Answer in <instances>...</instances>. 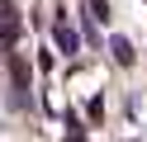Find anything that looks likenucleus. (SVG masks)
Listing matches in <instances>:
<instances>
[{
    "mask_svg": "<svg viewBox=\"0 0 147 142\" xmlns=\"http://www.w3.org/2000/svg\"><path fill=\"white\" fill-rule=\"evenodd\" d=\"M52 43H57V52H67V57L81 52V33H76L71 24H57V28H52Z\"/></svg>",
    "mask_w": 147,
    "mask_h": 142,
    "instance_id": "f257e3e1",
    "label": "nucleus"
},
{
    "mask_svg": "<svg viewBox=\"0 0 147 142\" xmlns=\"http://www.w3.org/2000/svg\"><path fill=\"white\" fill-rule=\"evenodd\" d=\"M109 52H114V62H119V66H133V57H138L128 38H109Z\"/></svg>",
    "mask_w": 147,
    "mask_h": 142,
    "instance_id": "f03ea898",
    "label": "nucleus"
},
{
    "mask_svg": "<svg viewBox=\"0 0 147 142\" xmlns=\"http://www.w3.org/2000/svg\"><path fill=\"white\" fill-rule=\"evenodd\" d=\"M71 142H86V137H71Z\"/></svg>",
    "mask_w": 147,
    "mask_h": 142,
    "instance_id": "7ed1b4c3",
    "label": "nucleus"
}]
</instances>
